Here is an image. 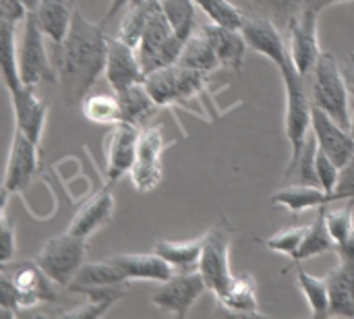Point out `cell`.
Segmentation results:
<instances>
[{
    "instance_id": "cell-48",
    "label": "cell",
    "mask_w": 354,
    "mask_h": 319,
    "mask_svg": "<svg viewBox=\"0 0 354 319\" xmlns=\"http://www.w3.org/2000/svg\"><path fill=\"white\" fill-rule=\"evenodd\" d=\"M23 2L29 6V10H33V8H35V4H37V0H23Z\"/></svg>"
},
{
    "instance_id": "cell-34",
    "label": "cell",
    "mask_w": 354,
    "mask_h": 319,
    "mask_svg": "<svg viewBox=\"0 0 354 319\" xmlns=\"http://www.w3.org/2000/svg\"><path fill=\"white\" fill-rule=\"evenodd\" d=\"M162 10L172 27V31L178 35V39L187 42L197 31V4L195 0H160Z\"/></svg>"
},
{
    "instance_id": "cell-29",
    "label": "cell",
    "mask_w": 354,
    "mask_h": 319,
    "mask_svg": "<svg viewBox=\"0 0 354 319\" xmlns=\"http://www.w3.org/2000/svg\"><path fill=\"white\" fill-rule=\"evenodd\" d=\"M326 253H336V241L332 239L328 224H326V206L317 210V218L307 226V235L303 239L301 249L297 251V255L290 259L292 266L307 262L311 257L317 255H326Z\"/></svg>"
},
{
    "instance_id": "cell-13",
    "label": "cell",
    "mask_w": 354,
    "mask_h": 319,
    "mask_svg": "<svg viewBox=\"0 0 354 319\" xmlns=\"http://www.w3.org/2000/svg\"><path fill=\"white\" fill-rule=\"evenodd\" d=\"M139 137H141V127H135L131 122L112 125L104 141L108 183H118L124 174L131 172L137 160Z\"/></svg>"
},
{
    "instance_id": "cell-37",
    "label": "cell",
    "mask_w": 354,
    "mask_h": 319,
    "mask_svg": "<svg viewBox=\"0 0 354 319\" xmlns=\"http://www.w3.org/2000/svg\"><path fill=\"white\" fill-rule=\"evenodd\" d=\"M197 8L209 19V23L241 29L247 21L245 12L230 0H195Z\"/></svg>"
},
{
    "instance_id": "cell-27",
    "label": "cell",
    "mask_w": 354,
    "mask_h": 319,
    "mask_svg": "<svg viewBox=\"0 0 354 319\" xmlns=\"http://www.w3.org/2000/svg\"><path fill=\"white\" fill-rule=\"evenodd\" d=\"M120 284H129L124 272L108 257L104 262H89L83 264V268L79 270V274L75 276V280L68 284V293H77L81 295L85 289H97V286H120Z\"/></svg>"
},
{
    "instance_id": "cell-8",
    "label": "cell",
    "mask_w": 354,
    "mask_h": 319,
    "mask_svg": "<svg viewBox=\"0 0 354 319\" xmlns=\"http://www.w3.org/2000/svg\"><path fill=\"white\" fill-rule=\"evenodd\" d=\"M203 237H205V243H203V253H201L197 270L203 276L207 291L214 293L218 299L220 295L226 293V289L230 286V282L234 278L232 266H230L232 226L226 220H222L212 230H207Z\"/></svg>"
},
{
    "instance_id": "cell-6",
    "label": "cell",
    "mask_w": 354,
    "mask_h": 319,
    "mask_svg": "<svg viewBox=\"0 0 354 319\" xmlns=\"http://www.w3.org/2000/svg\"><path fill=\"white\" fill-rule=\"evenodd\" d=\"M85 241L87 239H81L66 230L64 235H56L48 239L44 247L39 249L35 262L56 286L68 289V284L75 280V276L83 268L85 255H87Z\"/></svg>"
},
{
    "instance_id": "cell-33",
    "label": "cell",
    "mask_w": 354,
    "mask_h": 319,
    "mask_svg": "<svg viewBox=\"0 0 354 319\" xmlns=\"http://www.w3.org/2000/svg\"><path fill=\"white\" fill-rule=\"evenodd\" d=\"M156 0H135L127 6V12L118 25V31H116V37L122 39L124 44L137 48L139 42H141V35L145 31V25H147V19L151 15V8H153Z\"/></svg>"
},
{
    "instance_id": "cell-42",
    "label": "cell",
    "mask_w": 354,
    "mask_h": 319,
    "mask_svg": "<svg viewBox=\"0 0 354 319\" xmlns=\"http://www.w3.org/2000/svg\"><path fill=\"white\" fill-rule=\"evenodd\" d=\"M15 226L6 216V210H2V222H0V237H2V264H8L17 251V237Z\"/></svg>"
},
{
    "instance_id": "cell-20",
    "label": "cell",
    "mask_w": 354,
    "mask_h": 319,
    "mask_svg": "<svg viewBox=\"0 0 354 319\" xmlns=\"http://www.w3.org/2000/svg\"><path fill=\"white\" fill-rule=\"evenodd\" d=\"M201 29L205 31V35L209 37V42L214 46L220 69H230L234 73H241L245 54L249 50V44H247L243 31L232 29V27H222L216 23H207Z\"/></svg>"
},
{
    "instance_id": "cell-40",
    "label": "cell",
    "mask_w": 354,
    "mask_h": 319,
    "mask_svg": "<svg viewBox=\"0 0 354 319\" xmlns=\"http://www.w3.org/2000/svg\"><path fill=\"white\" fill-rule=\"evenodd\" d=\"M315 172H317L319 187H322L324 191H328L330 197H332V193H334V189H336V185H338V181H340L342 168H340L326 152H322L319 147H317V156H315Z\"/></svg>"
},
{
    "instance_id": "cell-45",
    "label": "cell",
    "mask_w": 354,
    "mask_h": 319,
    "mask_svg": "<svg viewBox=\"0 0 354 319\" xmlns=\"http://www.w3.org/2000/svg\"><path fill=\"white\" fill-rule=\"evenodd\" d=\"M305 2V8L307 10H313L317 15H322L326 8L334 6V4H340V2H353V0H303Z\"/></svg>"
},
{
    "instance_id": "cell-39",
    "label": "cell",
    "mask_w": 354,
    "mask_h": 319,
    "mask_svg": "<svg viewBox=\"0 0 354 319\" xmlns=\"http://www.w3.org/2000/svg\"><path fill=\"white\" fill-rule=\"evenodd\" d=\"M307 226H290V228H284V230L272 235L270 239H266L261 243H263L266 249H270L274 253H280V255H286V257L292 259L297 255V251L301 249V245H303V239L307 235Z\"/></svg>"
},
{
    "instance_id": "cell-38",
    "label": "cell",
    "mask_w": 354,
    "mask_h": 319,
    "mask_svg": "<svg viewBox=\"0 0 354 319\" xmlns=\"http://www.w3.org/2000/svg\"><path fill=\"white\" fill-rule=\"evenodd\" d=\"M326 224L336 241V247L344 243L354 233V199H346L340 208L326 206Z\"/></svg>"
},
{
    "instance_id": "cell-47",
    "label": "cell",
    "mask_w": 354,
    "mask_h": 319,
    "mask_svg": "<svg viewBox=\"0 0 354 319\" xmlns=\"http://www.w3.org/2000/svg\"><path fill=\"white\" fill-rule=\"evenodd\" d=\"M351 133H353V137H354V95L351 93Z\"/></svg>"
},
{
    "instance_id": "cell-18",
    "label": "cell",
    "mask_w": 354,
    "mask_h": 319,
    "mask_svg": "<svg viewBox=\"0 0 354 319\" xmlns=\"http://www.w3.org/2000/svg\"><path fill=\"white\" fill-rule=\"evenodd\" d=\"M249 50L259 52L268 60H272L276 66L284 64L290 58L288 46L282 37V29L268 17H247L245 25L241 27Z\"/></svg>"
},
{
    "instance_id": "cell-25",
    "label": "cell",
    "mask_w": 354,
    "mask_h": 319,
    "mask_svg": "<svg viewBox=\"0 0 354 319\" xmlns=\"http://www.w3.org/2000/svg\"><path fill=\"white\" fill-rule=\"evenodd\" d=\"M218 303L230 316H249V318L261 316L259 299H257V282L249 274L234 276L226 293L218 297Z\"/></svg>"
},
{
    "instance_id": "cell-15",
    "label": "cell",
    "mask_w": 354,
    "mask_h": 319,
    "mask_svg": "<svg viewBox=\"0 0 354 319\" xmlns=\"http://www.w3.org/2000/svg\"><path fill=\"white\" fill-rule=\"evenodd\" d=\"M317 12L313 10H303V15L290 25L288 33H290V60L297 66V71L301 75H309L315 66V62L319 60V56L324 54L319 39H317Z\"/></svg>"
},
{
    "instance_id": "cell-19",
    "label": "cell",
    "mask_w": 354,
    "mask_h": 319,
    "mask_svg": "<svg viewBox=\"0 0 354 319\" xmlns=\"http://www.w3.org/2000/svg\"><path fill=\"white\" fill-rule=\"evenodd\" d=\"M110 185L112 183L102 187L93 197H89L79 208V212L73 216V220L68 224V233H73L81 239H89L97 230H102L104 226H108L112 222L116 201H114V195L110 191Z\"/></svg>"
},
{
    "instance_id": "cell-4",
    "label": "cell",
    "mask_w": 354,
    "mask_h": 319,
    "mask_svg": "<svg viewBox=\"0 0 354 319\" xmlns=\"http://www.w3.org/2000/svg\"><path fill=\"white\" fill-rule=\"evenodd\" d=\"M305 79L313 106L328 112L340 125L351 127V87L342 64L332 54L324 52Z\"/></svg>"
},
{
    "instance_id": "cell-44",
    "label": "cell",
    "mask_w": 354,
    "mask_h": 319,
    "mask_svg": "<svg viewBox=\"0 0 354 319\" xmlns=\"http://www.w3.org/2000/svg\"><path fill=\"white\" fill-rule=\"evenodd\" d=\"M336 255H338V259H342V262H354V233L344 241V243H340V245L336 247Z\"/></svg>"
},
{
    "instance_id": "cell-7",
    "label": "cell",
    "mask_w": 354,
    "mask_h": 319,
    "mask_svg": "<svg viewBox=\"0 0 354 319\" xmlns=\"http://www.w3.org/2000/svg\"><path fill=\"white\" fill-rule=\"evenodd\" d=\"M209 73L195 71L183 64H170L158 71H151L145 75V85L153 100L162 106H174V104H185L191 98L199 95L207 87Z\"/></svg>"
},
{
    "instance_id": "cell-30",
    "label": "cell",
    "mask_w": 354,
    "mask_h": 319,
    "mask_svg": "<svg viewBox=\"0 0 354 319\" xmlns=\"http://www.w3.org/2000/svg\"><path fill=\"white\" fill-rule=\"evenodd\" d=\"M81 295L87 297L85 303L77 305L75 309H68L62 313V318H102L106 316V311L118 303L122 297H127V284L120 286H97V289H85Z\"/></svg>"
},
{
    "instance_id": "cell-10",
    "label": "cell",
    "mask_w": 354,
    "mask_h": 319,
    "mask_svg": "<svg viewBox=\"0 0 354 319\" xmlns=\"http://www.w3.org/2000/svg\"><path fill=\"white\" fill-rule=\"evenodd\" d=\"M168 143L162 133L160 125H145L141 127L139 147H137V160L129 172L133 189L139 193L153 191L164 176L162 170V156L166 152Z\"/></svg>"
},
{
    "instance_id": "cell-32",
    "label": "cell",
    "mask_w": 354,
    "mask_h": 319,
    "mask_svg": "<svg viewBox=\"0 0 354 319\" xmlns=\"http://www.w3.org/2000/svg\"><path fill=\"white\" fill-rule=\"evenodd\" d=\"M297 284L311 309L313 318H330V286L328 278H319L309 274L307 270L297 272Z\"/></svg>"
},
{
    "instance_id": "cell-1",
    "label": "cell",
    "mask_w": 354,
    "mask_h": 319,
    "mask_svg": "<svg viewBox=\"0 0 354 319\" xmlns=\"http://www.w3.org/2000/svg\"><path fill=\"white\" fill-rule=\"evenodd\" d=\"M108 46L106 23H93L77 8L71 29L58 46L56 85L64 106L73 108L89 95L91 87L106 71Z\"/></svg>"
},
{
    "instance_id": "cell-9",
    "label": "cell",
    "mask_w": 354,
    "mask_h": 319,
    "mask_svg": "<svg viewBox=\"0 0 354 319\" xmlns=\"http://www.w3.org/2000/svg\"><path fill=\"white\" fill-rule=\"evenodd\" d=\"M19 75L25 85L33 87L41 81H58V73L52 69L46 52V33L37 25L31 10L23 21V35L19 42Z\"/></svg>"
},
{
    "instance_id": "cell-3",
    "label": "cell",
    "mask_w": 354,
    "mask_h": 319,
    "mask_svg": "<svg viewBox=\"0 0 354 319\" xmlns=\"http://www.w3.org/2000/svg\"><path fill=\"white\" fill-rule=\"evenodd\" d=\"M284 83V133L290 143V160L288 164H295L309 139L311 129V112L313 102L309 95L307 79L297 71L292 60L288 58L284 64L278 66Z\"/></svg>"
},
{
    "instance_id": "cell-14",
    "label": "cell",
    "mask_w": 354,
    "mask_h": 319,
    "mask_svg": "<svg viewBox=\"0 0 354 319\" xmlns=\"http://www.w3.org/2000/svg\"><path fill=\"white\" fill-rule=\"evenodd\" d=\"M311 131L317 147L326 152L340 168H344L354 158V137L351 129L340 125L317 106H313L311 112Z\"/></svg>"
},
{
    "instance_id": "cell-17",
    "label": "cell",
    "mask_w": 354,
    "mask_h": 319,
    "mask_svg": "<svg viewBox=\"0 0 354 319\" xmlns=\"http://www.w3.org/2000/svg\"><path fill=\"white\" fill-rule=\"evenodd\" d=\"M12 102L15 112V129L23 131L31 141L39 143L44 135V127L48 120V106L35 95L33 85H17L12 89H6Z\"/></svg>"
},
{
    "instance_id": "cell-26",
    "label": "cell",
    "mask_w": 354,
    "mask_h": 319,
    "mask_svg": "<svg viewBox=\"0 0 354 319\" xmlns=\"http://www.w3.org/2000/svg\"><path fill=\"white\" fill-rule=\"evenodd\" d=\"M118 102H120V116L122 122H131L135 127H145L149 122V118L158 112L160 104L153 100V95L149 93L145 81L135 83L122 91L116 93Z\"/></svg>"
},
{
    "instance_id": "cell-28",
    "label": "cell",
    "mask_w": 354,
    "mask_h": 319,
    "mask_svg": "<svg viewBox=\"0 0 354 319\" xmlns=\"http://www.w3.org/2000/svg\"><path fill=\"white\" fill-rule=\"evenodd\" d=\"M203 243L205 237L191 239V241H160L156 243L153 251L162 255L174 268V272H193L199 268Z\"/></svg>"
},
{
    "instance_id": "cell-36",
    "label": "cell",
    "mask_w": 354,
    "mask_h": 319,
    "mask_svg": "<svg viewBox=\"0 0 354 319\" xmlns=\"http://www.w3.org/2000/svg\"><path fill=\"white\" fill-rule=\"evenodd\" d=\"M253 8L259 17L272 19L280 29H290V25L303 15V0H253Z\"/></svg>"
},
{
    "instance_id": "cell-49",
    "label": "cell",
    "mask_w": 354,
    "mask_h": 319,
    "mask_svg": "<svg viewBox=\"0 0 354 319\" xmlns=\"http://www.w3.org/2000/svg\"><path fill=\"white\" fill-rule=\"evenodd\" d=\"M131 2H135V0H131Z\"/></svg>"
},
{
    "instance_id": "cell-22",
    "label": "cell",
    "mask_w": 354,
    "mask_h": 319,
    "mask_svg": "<svg viewBox=\"0 0 354 319\" xmlns=\"http://www.w3.org/2000/svg\"><path fill=\"white\" fill-rule=\"evenodd\" d=\"M77 8V0H37L31 12L46 37H50L54 46H60L71 29Z\"/></svg>"
},
{
    "instance_id": "cell-21",
    "label": "cell",
    "mask_w": 354,
    "mask_h": 319,
    "mask_svg": "<svg viewBox=\"0 0 354 319\" xmlns=\"http://www.w3.org/2000/svg\"><path fill=\"white\" fill-rule=\"evenodd\" d=\"M127 276V280H149V282H166L176 272L174 268L156 251L151 253H118L110 257Z\"/></svg>"
},
{
    "instance_id": "cell-46",
    "label": "cell",
    "mask_w": 354,
    "mask_h": 319,
    "mask_svg": "<svg viewBox=\"0 0 354 319\" xmlns=\"http://www.w3.org/2000/svg\"><path fill=\"white\" fill-rule=\"evenodd\" d=\"M342 71H344V77H346V83L351 87V93L354 95V52H348L342 60Z\"/></svg>"
},
{
    "instance_id": "cell-5",
    "label": "cell",
    "mask_w": 354,
    "mask_h": 319,
    "mask_svg": "<svg viewBox=\"0 0 354 319\" xmlns=\"http://www.w3.org/2000/svg\"><path fill=\"white\" fill-rule=\"evenodd\" d=\"M183 46H185V42L178 39V35L172 31V27L162 10L160 0H156L151 15L147 19L145 31L141 35V42L137 46V54H139L145 75L151 71L176 64L180 58Z\"/></svg>"
},
{
    "instance_id": "cell-2",
    "label": "cell",
    "mask_w": 354,
    "mask_h": 319,
    "mask_svg": "<svg viewBox=\"0 0 354 319\" xmlns=\"http://www.w3.org/2000/svg\"><path fill=\"white\" fill-rule=\"evenodd\" d=\"M56 284L39 268L37 262L2 264L0 270V309L17 316L21 309L56 301Z\"/></svg>"
},
{
    "instance_id": "cell-31",
    "label": "cell",
    "mask_w": 354,
    "mask_h": 319,
    "mask_svg": "<svg viewBox=\"0 0 354 319\" xmlns=\"http://www.w3.org/2000/svg\"><path fill=\"white\" fill-rule=\"evenodd\" d=\"M178 64L195 69V71H203V73H209V75L220 69L214 46H212L209 37L205 35V31L201 27L185 42Z\"/></svg>"
},
{
    "instance_id": "cell-35",
    "label": "cell",
    "mask_w": 354,
    "mask_h": 319,
    "mask_svg": "<svg viewBox=\"0 0 354 319\" xmlns=\"http://www.w3.org/2000/svg\"><path fill=\"white\" fill-rule=\"evenodd\" d=\"M83 116L93 125H116L122 122L120 102L116 93H91L81 102Z\"/></svg>"
},
{
    "instance_id": "cell-23",
    "label": "cell",
    "mask_w": 354,
    "mask_h": 319,
    "mask_svg": "<svg viewBox=\"0 0 354 319\" xmlns=\"http://www.w3.org/2000/svg\"><path fill=\"white\" fill-rule=\"evenodd\" d=\"M332 197L328 191H324L319 185H305L297 183L290 187H284L272 195V206L274 208H284L292 216H301L307 210H319L324 206H330Z\"/></svg>"
},
{
    "instance_id": "cell-12",
    "label": "cell",
    "mask_w": 354,
    "mask_h": 319,
    "mask_svg": "<svg viewBox=\"0 0 354 319\" xmlns=\"http://www.w3.org/2000/svg\"><path fill=\"white\" fill-rule=\"evenodd\" d=\"M39 168V143L31 141L23 131L15 129L8 160H6V172H4V185H2V210H6V201L10 193H23L35 172Z\"/></svg>"
},
{
    "instance_id": "cell-11",
    "label": "cell",
    "mask_w": 354,
    "mask_h": 319,
    "mask_svg": "<svg viewBox=\"0 0 354 319\" xmlns=\"http://www.w3.org/2000/svg\"><path fill=\"white\" fill-rule=\"evenodd\" d=\"M207 291V284L199 270L193 272H176L166 282H160V286L151 293L149 301L164 313L174 318H187L193 305L203 297Z\"/></svg>"
},
{
    "instance_id": "cell-43",
    "label": "cell",
    "mask_w": 354,
    "mask_h": 319,
    "mask_svg": "<svg viewBox=\"0 0 354 319\" xmlns=\"http://www.w3.org/2000/svg\"><path fill=\"white\" fill-rule=\"evenodd\" d=\"M29 15V6L23 0H0V21L6 23H23Z\"/></svg>"
},
{
    "instance_id": "cell-16",
    "label": "cell",
    "mask_w": 354,
    "mask_h": 319,
    "mask_svg": "<svg viewBox=\"0 0 354 319\" xmlns=\"http://www.w3.org/2000/svg\"><path fill=\"white\" fill-rule=\"evenodd\" d=\"M106 81L112 87L114 93L145 81V71L141 66L137 48L124 44L122 39H118L116 35L110 37V46H108V58H106Z\"/></svg>"
},
{
    "instance_id": "cell-41",
    "label": "cell",
    "mask_w": 354,
    "mask_h": 319,
    "mask_svg": "<svg viewBox=\"0 0 354 319\" xmlns=\"http://www.w3.org/2000/svg\"><path fill=\"white\" fill-rule=\"evenodd\" d=\"M346 199H354V158L342 168L340 181L332 193V203L346 201Z\"/></svg>"
},
{
    "instance_id": "cell-24",
    "label": "cell",
    "mask_w": 354,
    "mask_h": 319,
    "mask_svg": "<svg viewBox=\"0 0 354 319\" xmlns=\"http://www.w3.org/2000/svg\"><path fill=\"white\" fill-rule=\"evenodd\" d=\"M326 278L330 286V318H354V262L338 259V266Z\"/></svg>"
}]
</instances>
